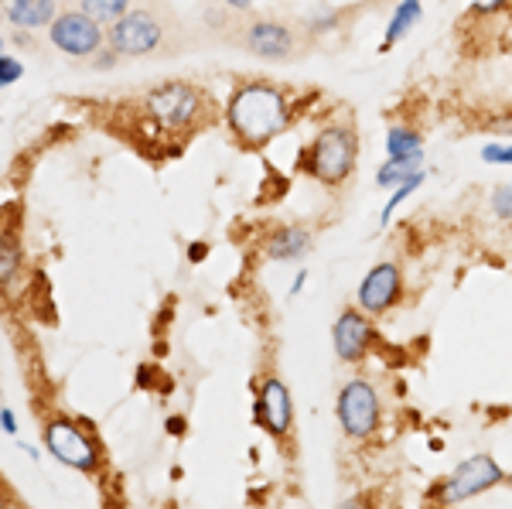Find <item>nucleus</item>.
I'll list each match as a JSON object with an SVG mask.
<instances>
[{"label": "nucleus", "instance_id": "16", "mask_svg": "<svg viewBox=\"0 0 512 509\" xmlns=\"http://www.w3.org/2000/svg\"><path fill=\"white\" fill-rule=\"evenodd\" d=\"M420 161H424V154H410V158H390V161L383 164V168L376 171V185L379 188L400 185L403 178H410L414 171H420Z\"/></svg>", "mask_w": 512, "mask_h": 509}, {"label": "nucleus", "instance_id": "2", "mask_svg": "<svg viewBox=\"0 0 512 509\" xmlns=\"http://www.w3.org/2000/svg\"><path fill=\"white\" fill-rule=\"evenodd\" d=\"M147 113L154 117V123L164 130H185L202 117L205 96L198 93L195 86H185V82H168V86H158L147 93Z\"/></svg>", "mask_w": 512, "mask_h": 509}, {"label": "nucleus", "instance_id": "1", "mask_svg": "<svg viewBox=\"0 0 512 509\" xmlns=\"http://www.w3.org/2000/svg\"><path fill=\"white\" fill-rule=\"evenodd\" d=\"M287 117H291L287 100L267 82H250V86L236 89L229 100V127L246 144H267L284 130Z\"/></svg>", "mask_w": 512, "mask_h": 509}, {"label": "nucleus", "instance_id": "31", "mask_svg": "<svg viewBox=\"0 0 512 509\" xmlns=\"http://www.w3.org/2000/svg\"><path fill=\"white\" fill-rule=\"evenodd\" d=\"M304 281H308V274H304V270H301V274H297V281H294V287H291V294H301Z\"/></svg>", "mask_w": 512, "mask_h": 509}, {"label": "nucleus", "instance_id": "23", "mask_svg": "<svg viewBox=\"0 0 512 509\" xmlns=\"http://www.w3.org/2000/svg\"><path fill=\"white\" fill-rule=\"evenodd\" d=\"M482 158L489 164H512V144H489L482 151Z\"/></svg>", "mask_w": 512, "mask_h": 509}, {"label": "nucleus", "instance_id": "22", "mask_svg": "<svg viewBox=\"0 0 512 509\" xmlns=\"http://www.w3.org/2000/svg\"><path fill=\"white\" fill-rule=\"evenodd\" d=\"M492 212H495L499 219H512V185L495 188V195H492Z\"/></svg>", "mask_w": 512, "mask_h": 509}, {"label": "nucleus", "instance_id": "5", "mask_svg": "<svg viewBox=\"0 0 512 509\" xmlns=\"http://www.w3.org/2000/svg\"><path fill=\"white\" fill-rule=\"evenodd\" d=\"M164 31L147 11H127L110 24V48L117 55H151L161 45Z\"/></svg>", "mask_w": 512, "mask_h": 509}, {"label": "nucleus", "instance_id": "32", "mask_svg": "<svg viewBox=\"0 0 512 509\" xmlns=\"http://www.w3.org/2000/svg\"><path fill=\"white\" fill-rule=\"evenodd\" d=\"M0 48H4V38H0Z\"/></svg>", "mask_w": 512, "mask_h": 509}, {"label": "nucleus", "instance_id": "4", "mask_svg": "<svg viewBox=\"0 0 512 509\" xmlns=\"http://www.w3.org/2000/svg\"><path fill=\"white\" fill-rule=\"evenodd\" d=\"M48 38L52 45L65 55H76V59H89L96 55V48L103 45V31L99 21L89 18L86 11H65L52 24H48Z\"/></svg>", "mask_w": 512, "mask_h": 509}, {"label": "nucleus", "instance_id": "26", "mask_svg": "<svg viewBox=\"0 0 512 509\" xmlns=\"http://www.w3.org/2000/svg\"><path fill=\"white\" fill-rule=\"evenodd\" d=\"M113 62H117V52H110V55H96V65H99V69H110Z\"/></svg>", "mask_w": 512, "mask_h": 509}, {"label": "nucleus", "instance_id": "30", "mask_svg": "<svg viewBox=\"0 0 512 509\" xmlns=\"http://www.w3.org/2000/svg\"><path fill=\"white\" fill-rule=\"evenodd\" d=\"M222 4L236 7V11H246V7H250V4H253V0H222Z\"/></svg>", "mask_w": 512, "mask_h": 509}, {"label": "nucleus", "instance_id": "19", "mask_svg": "<svg viewBox=\"0 0 512 509\" xmlns=\"http://www.w3.org/2000/svg\"><path fill=\"white\" fill-rule=\"evenodd\" d=\"M21 267V246L14 243V236H0V284L11 281V274Z\"/></svg>", "mask_w": 512, "mask_h": 509}, {"label": "nucleus", "instance_id": "25", "mask_svg": "<svg viewBox=\"0 0 512 509\" xmlns=\"http://www.w3.org/2000/svg\"><path fill=\"white\" fill-rule=\"evenodd\" d=\"M472 4L482 14H492V11H499V7H506V0H472Z\"/></svg>", "mask_w": 512, "mask_h": 509}, {"label": "nucleus", "instance_id": "12", "mask_svg": "<svg viewBox=\"0 0 512 509\" xmlns=\"http://www.w3.org/2000/svg\"><path fill=\"white\" fill-rule=\"evenodd\" d=\"M246 48L263 59H287L294 48V35L277 21H260L246 31Z\"/></svg>", "mask_w": 512, "mask_h": 509}, {"label": "nucleus", "instance_id": "9", "mask_svg": "<svg viewBox=\"0 0 512 509\" xmlns=\"http://www.w3.org/2000/svg\"><path fill=\"white\" fill-rule=\"evenodd\" d=\"M256 421H260L270 434H277V438H284V434L291 431V421H294L291 393H287L284 383L274 380V376H270V380L263 383V390H260Z\"/></svg>", "mask_w": 512, "mask_h": 509}, {"label": "nucleus", "instance_id": "33", "mask_svg": "<svg viewBox=\"0 0 512 509\" xmlns=\"http://www.w3.org/2000/svg\"><path fill=\"white\" fill-rule=\"evenodd\" d=\"M0 506H7V503H4V499H0Z\"/></svg>", "mask_w": 512, "mask_h": 509}, {"label": "nucleus", "instance_id": "34", "mask_svg": "<svg viewBox=\"0 0 512 509\" xmlns=\"http://www.w3.org/2000/svg\"><path fill=\"white\" fill-rule=\"evenodd\" d=\"M0 4H4V0H0Z\"/></svg>", "mask_w": 512, "mask_h": 509}, {"label": "nucleus", "instance_id": "13", "mask_svg": "<svg viewBox=\"0 0 512 509\" xmlns=\"http://www.w3.org/2000/svg\"><path fill=\"white\" fill-rule=\"evenodd\" d=\"M7 21L24 31L48 28L55 21V0H11L7 4Z\"/></svg>", "mask_w": 512, "mask_h": 509}, {"label": "nucleus", "instance_id": "20", "mask_svg": "<svg viewBox=\"0 0 512 509\" xmlns=\"http://www.w3.org/2000/svg\"><path fill=\"white\" fill-rule=\"evenodd\" d=\"M420 182H424V171H414V175H410V178H403V182H400V188H396V192H393V199L386 202L383 223H390V219H393V212L400 209V202L407 199V195H414Z\"/></svg>", "mask_w": 512, "mask_h": 509}, {"label": "nucleus", "instance_id": "21", "mask_svg": "<svg viewBox=\"0 0 512 509\" xmlns=\"http://www.w3.org/2000/svg\"><path fill=\"white\" fill-rule=\"evenodd\" d=\"M24 76V65L11 55H0V86H14Z\"/></svg>", "mask_w": 512, "mask_h": 509}, {"label": "nucleus", "instance_id": "24", "mask_svg": "<svg viewBox=\"0 0 512 509\" xmlns=\"http://www.w3.org/2000/svg\"><path fill=\"white\" fill-rule=\"evenodd\" d=\"M0 428H4V434H18V424H14V414L11 410H0Z\"/></svg>", "mask_w": 512, "mask_h": 509}, {"label": "nucleus", "instance_id": "29", "mask_svg": "<svg viewBox=\"0 0 512 509\" xmlns=\"http://www.w3.org/2000/svg\"><path fill=\"white\" fill-rule=\"evenodd\" d=\"M181 428H185V421H181V417H171V421H168V431H171V434H181Z\"/></svg>", "mask_w": 512, "mask_h": 509}, {"label": "nucleus", "instance_id": "10", "mask_svg": "<svg viewBox=\"0 0 512 509\" xmlns=\"http://www.w3.org/2000/svg\"><path fill=\"white\" fill-rule=\"evenodd\" d=\"M396 298H400V270L393 264H379L369 270L366 281L359 287V305L379 315V311L393 308Z\"/></svg>", "mask_w": 512, "mask_h": 509}, {"label": "nucleus", "instance_id": "27", "mask_svg": "<svg viewBox=\"0 0 512 509\" xmlns=\"http://www.w3.org/2000/svg\"><path fill=\"white\" fill-rule=\"evenodd\" d=\"M205 253H209V246H205V243H195V246H192V253H188V257H192L195 264H198V260L205 257Z\"/></svg>", "mask_w": 512, "mask_h": 509}, {"label": "nucleus", "instance_id": "11", "mask_svg": "<svg viewBox=\"0 0 512 509\" xmlns=\"http://www.w3.org/2000/svg\"><path fill=\"white\" fill-rule=\"evenodd\" d=\"M332 339H335V352L342 359H362L369 352V342H373V325L359 315V311H342L338 322L332 328Z\"/></svg>", "mask_w": 512, "mask_h": 509}, {"label": "nucleus", "instance_id": "15", "mask_svg": "<svg viewBox=\"0 0 512 509\" xmlns=\"http://www.w3.org/2000/svg\"><path fill=\"white\" fill-rule=\"evenodd\" d=\"M420 21V0H400L390 18V28H386V38H383V52H390V48L407 35L410 28Z\"/></svg>", "mask_w": 512, "mask_h": 509}, {"label": "nucleus", "instance_id": "8", "mask_svg": "<svg viewBox=\"0 0 512 509\" xmlns=\"http://www.w3.org/2000/svg\"><path fill=\"white\" fill-rule=\"evenodd\" d=\"M502 482V469L495 465V458L489 455H475L468 462H461L458 469L451 472V479L441 486V499L444 503H465V499L478 496V492L492 489Z\"/></svg>", "mask_w": 512, "mask_h": 509}, {"label": "nucleus", "instance_id": "17", "mask_svg": "<svg viewBox=\"0 0 512 509\" xmlns=\"http://www.w3.org/2000/svg\"><path fill=\"white\" fill-rule=\"evenodd\" d=\"M386 151H390V158H410V154H420V137L407 127H393L390 134H386Z\"/></svg>", "mask_w": 512, "mask_h": 509}, {"label": "nucleus", "instance_id": "18", "mask_svg": "<svg viewBox=\"0 0 512 509\" xmlns=\"http://www.w3.org/2000/svg\"><path fill=\"white\" fill-rule=\"evenodd\" d=\"M130 0H82V11L96 21H117L120 14H127Z\"/></svg>", "mask_w": 512, "mask_h": 509}, {"label": "nucleus", "instance_id": "6", "mask_svg": "<svg viewBox=\"0 0 512 509\" xmlns=\"http://www.w3.org/2000/svg\"><path fill=\"white\" fill-rule=\"evenodd\" d=\"M379 421V397L369 383L352 380L349 387H342L338 393V424H342L345 434L352 438H366V434L376 431Z\"/></svg>", "mask_w": 512, "mask_h": 509}, {"label": "nucleus", "instance_id": "28", "mask_svg": "<svg viewBox=\"0 0 512 509\" xmlns=\"http://www.w3.org/2000/svg\"><path fill=\"white\" fill-rule=\"evenodd\" d=\"M492 130H495V134H512V120H495Z\"/></svg>", "mask_w": 512, "mask_h": 509}, {"label": "nucleus", "instance_id": "14", "mask_svg": "<svg viewBox=\"0 0 512 509\" xmlns=\"http://www.w3.org/2000/svg\"><path fill=\"white\" fill-rule=\"evenodd\" d=\"M311 246V236L308 229H280V233L274 236V240L267 243V257L270 260H297L304 257Z\"/></svg>", "mask_w": 512, "mask_h": 509}, {"label": "nucleus", "instance_id": "3", "mask_svg": "<svg viewBox=\"0 0 512 509\" xmlns=\"http://www.w3.org/2000/svg\"><path fill=\"white\" fill-rule=\"evenodd\" d=\"M355 168V134L349 127H328L311 147V175L328 185H338Z\"/></svg>", "mask_w": 512, "mask_h": 509}, {"label": "nucleus", "instance_id": "7", "mask_svg": "<svg viewBox=\"0 0 512 509\" xmlns=\"http://www.w3.org/2000/svg\"><path fill=\"white\" fill-rule=\"evenodd\" d=\"M45 445L59 458L62 465L69 469H79V472H93L99 455H96V445L89 441V434L72 421H52L45 428Z\"/></svg>", "mask_w": 512, "mask_h": 509}]
</instances>
